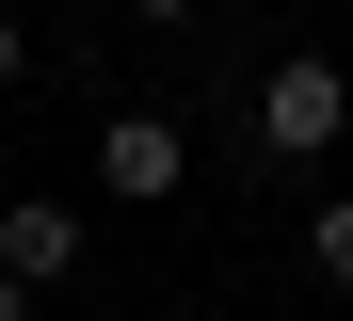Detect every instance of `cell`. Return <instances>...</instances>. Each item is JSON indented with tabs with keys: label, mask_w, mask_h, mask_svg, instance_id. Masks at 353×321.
<instances>
[{
	"label": "cell",
	"mask_w": 353,
	"mask_h": 321,
	"mask_svg": "<svg viewBox=\"0 0 353 321\" xmlns=\"http://www.w3.org/2000/svg\"><path fill=\"white\" fill-rule=\"evenodd\" d=\"M337 128H353V64L337 48H289L257 81V161H337Z\"/></svg>",
	"instance_id": "1"
},
{
	"label": "cell",
	"mask_w": 353,
	"mask_h": 321,
	"mask_svg": "<svg viewBox=\"0 0 353 321\" xmlns=\"http://www.w3.org/2000/svg\"><path fill=\"white\" fill-rule=\"evenodd\" d=\"M97 193L112 209H176V193H193V128L176 113H112L97 128Z\"/></svg>",
	"instance_id": "2"
},
{
	"label": "cell",
	"mask_w": 353,
	"mask_h": 321,
	"mask_svg": "<svg viewBox=\"0 0 353 321\" xmlns=\"http://www.w3.org/2000/svg\"><path fill=\"white\" fill-rule=\"evenodd\" d=\"M0 273H17V289H65L81 273V209H65V193H17V209H0Z\"/></svg>",
	"instance_id": "3"
},
{
	"label": "cell",
	"mask_w": 353,
	"mask_h": 321,
	"mask_svg": "<svg viewBox=\"0 0 353 321\" xmlns=\"http://www.w3.org/2000/svg\"><path fill=\"white\" fill-rule=\"evenodd\" d=\"M305 273H321V289H353V193H321V209H305Z\"/></svg>",
	"instance_id": "4"
},
{
	"label": "cell",
	"mask_w": 353,
	"mask_h": 321,
	"mask_svg": "<svg viewBox=\"0 0 353 321\" xmlns=\"http://www.w3.org/2000/svg\"><path fill=\"white\" fill-rule=\"evenodd\" d=\"M17 64H32V48H17V17H0V97H17Z\"/></svg>",
	"instance_id": "5"
},
{
	"label": "cell",
	"mask_w": 353,
	"mask_h": 321,
	"mask_svg": "<svg viewBox=\"0 0 353 321\" xmlns=\"http://www.w3.org/2000/svg\"><path fill=\"white\" fill-rule=\"evenodd\" d=\"M32 305H48V289H17V273H0V321H32Z\"/></svg>",
	"instance_id": "6"
},
{
	"label": "cell",
	"mask_w": 353,
	"mask_h": 321,
	"mask_svg": "<svg viewBox=\"0 0 353 321\" xmlns=\"http://www.w3.org/2000/svg\"><path fill=\"white\" fill-rule=\"evenodd\" d=\"M129 17H193V0H129Z\"/></svg>",
	"instance_id": "7"
}]
</instances>
